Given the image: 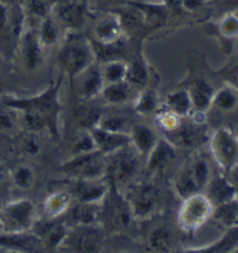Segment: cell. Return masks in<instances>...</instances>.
Wrapping results in <instances>:
<instances>
[{
  "label": "cell",
  "mask_w": 238,
  "mask_h": 253,
  "mask_svg": "<svg viewBox=\"0 0 238 253\" xmlns=\"http://www.w3.org/2000/svg\"><path fill=\"white\" fill-rule=\"evenodd\" d=\"M62 78L51 83L46 92L33 98L16 99L8 101L7 105L23 113V120L31 130H42L47 128L58 137V115L62 106L58 100V89Z\"/></svg>",
  "instance_id": "cell-1"
},
{
  "label": "cell",
  "mask_w": 238,
  "mask_h": 253,
  "mask_svg": "<svg viewBox=\"0 0 238 253\" xmlns=\"http://www.w3.org/2000/svg\"><path fill=\"white\" fill-rule=\"evenodd\" d=\"M100 217L115 230L129 226L134 218L128 199L119 192L116 184L110 180L106 195L102 199V206L100 207Z\"/></svg>",
  "instance_id": "cell-2"
},
{
  "label": "cell",
  "mask_w": 238,
  "mask_h": 253,
  "mask_svg": "<svg viewBox=\"0 0 238 253\" xmlns=\"http://www.w3.org/2000/svg\"><path fill=\"white\" fill-rule=\"evenodd\" d=\"M210 151L224 175L238 166V136L229 128H219L210 136Z\"/></svg>",
  "instance_id": "cell-3"
},
{
  "label": "cell",
  "mask_w": 238,
  "mask_h": 253,
  "mask_svg": "<svg viewBox=\"0 0 238 253\" xmlns=\"http://www.w3.org/2000/svg\"><path fill=\"white\" fill-rule=\"evenodd\" d=\"M179 211V225L184 232L192 235L213 216V202L200 193L183 199Z\"/></svg>",
  "instance_id": "cell-4"
},
{
  "label": "cell",
  "mask_w": 238,
  "mask_h": 253,
  "mask_svg": "<svg viewBox=\"0 0 238 253\" xmlns=\"http://www.w3.org/2000/svg\"><path fill=\"white\" fill-rule=\"evenodd\" d=\"M210 181V169L204 159H193L178 174L174 187L180 198L200 193Z\"/></svg>",
  "instance_id": "cell-5"
},
{
  "label": "cell",
  "mask_w": 238,
  "mask_h": 253,
  "mask_svg": "<svg viewBox=\"0 0 238 253\" xmlns=\"http://www.w3.org/2000/svg\"><path fill=\"white\" fill-rule=\"evenodd\" d=\"M93 51L90 43L83 39L73 38L63 45L58 62L65 73L71 78L79 76L92 64Z\"/></svg>",
  "instance_id": "cell-6"
},
{
  "label": "cell",
  "mask_w": 238,
  "mask_h": 253,
  "mask_svg": "<svg viewBox=\"0 0 238 253\" xmlns=\"http://www.w3.org/2000/svg\"><path fill=\"white\" fill-rule=\"evenodd\" d=\"M106 162V172L114 184L130 180L139 169V152L132 143L110 152Z\"/></svg>",
  "instance_id": "cell-7"
},
{
  "label": "cell",
  "mask_w": 238,
  "mask_h": 253,
  "mask_svg": "<svg viewBox=\"0 0 238 253\" xmlns=\"http://www.w3.org/2000/svg\"><path fill=\"white\" fill-rule=\"evenodd\" d=\"M35 208L28 200H19L0 209V226L7 234L26 232L34 224Z\"/></svg>",
  "instance_id": "cell-8"
},
{
  "label": "cell",
  "mask_w": 238,
  "mask_h": 253,
  "mask_svg": "<svg viewBox=\"0 0 238 253\" xmlns=\"http://www.w3.org/2000/svg\"><path fill=\"white\" fill-rule=\"evenodd\" d=\"M102 244V234L95 224L73 225L68 229L59 248L73 252H95Z\"/></svg>",
  "instance_id": "cell-9"
},
{
  "label": "cell",
  "mask_w": 238,
  "mask_h": 253,
  "mask_svg": "<svg viewBox=\"0 0 238 253\" xmlns=\"http://www.w3.org/2000/svg\"><path fill=\"white\" fill-rule=\"evenodd\" d=\"M103 156L98 150L84 152L63 165L62 169L75 179H96L102 172H106Z\"/></svg>",
  "instance_id": "cell-10"
},
{
  "label": "cell",
  "mask_w": 238,
  "mask_h": 253,
  "mask_svg": "<svg viewBox=\"0 0 238 253\" xmlns=\"http://www.w3.org/2000/svg\"><path fill=\"white\" fill-rule=\"evenodd\" d=\"M160 192L155 185L142 184L137 186L128 199L134 218L149 217L158 206Z\"/></svg>",
  "instance_id": "cell-11"
},
{
  "label": "cell",
  "mask_w": 238,
  "mask_h": 253,
  "mask_svg": "<svg viewBox=\"0 0 238 253\" xmlns=\"http://www.w3.org/2000/svg\"><path fill=\"white\" fill-rule=\"evenodd\" d=\"M172 132V138L170 143L182 146V148H194L200 144H203L208 139L207 128L204 126L202 121H197L190 123L180 122Z\"/></svg>",
  "instance_id": "cell-12"
},
{
  "label": "cell",
  "mask_w": 238,
  "mask_h": 253,
  "mask_svg": "<svg viewBox=\"0 0 238 253\" xmlns=\"http://www.w3.org/2000/svg\"><path fill=\"white\" fill-rule=\"evenodd\" d=\"M0 245L6 246L16 251L26 252H38L45 250V245L36 234H28L26 232H13L0 236Z\"/></svg>",
  "instance_id": "cell-13"
},
{
  "label": "cell",
  "mask_w": 238,
  "mask_h": 253,
  "mask_svg": "<svg viewBox=\"0 0 238 253\" xmlns=\"http://www.w3.org/2000/svg\"><path fill=\"white\" fill-rule=\"evenodd\" d=\"M92 136L95 142L96 150L103 155H108L130 143V135L126 132L107 131L99 126L92 128Z\"/></svg>",
  "instance_id": "cell-14"
},
{
  "label": "cell",
  "mask_w": 238,
  "mask_h": 253,
  "mask_svg": "<svg viewBox=\"0 0 238 253\" xmlns=\"http://www.w3.org/2000/svg\"><path fill=\"white\" fill-rule=\"evenodd\" d=\"M108 186L96 179H76L73 186V194L80 202L96 204L106 195Z\"/></svg>",
  "instance_id": "cell-15"
},
{
  "label": "cell",
  "mask_w": 238,
  "mask_h": 253,
  "mask_svg": "<svg viewBox=\"0 0 238 253\" xmlns=\"http://www.w3.org/2000/svg\"><path fill=\"white\" fill-rule=\"evenodd\" d=\"M66 232H68V228H66L65 223L58 222L57 219L36 226L35 230V234L41 239L45 248L51 249L59 248Z\"/></svg>",
  "instance_id": "cell-16"
},
{
  "label": "cell",
  "mask_w": 238,
  "mask_h": 253,
  "mask_svg": "<svg viewBox=\"0 0 238 253\" xmlns=\"http://www.w3.org/2000/svg\"><path fill=\"white\" fill-rule=\"evenodd\" d=\"M82 75V82H80V95L84 99H92L102 92L103 86V77L100 70L93 66H89L86 70L80 73Z\"/></svg>",
  "instance_id": "cell-17"
},
{
  "label": "cell",
  "mask_w": 238,
  "mask_h": 253,
  "mask_svg": "<svg viewBox=\"0 0 238 253\" xmlns=\"http://www.w3.org/2000/svg\"><path fill=\"white\" fill-rule=\"evenodd\" d=\"M190 96L192 100V106H194L196 112H204L213 104V98L215 91L203 79H196L190 86Z\"/></svg>",
  "instance_id": "cell-18"
},
{
  "label": "cell",
  "mask_w": 238,
  "mask_h": 253,
  "mask_svg": "<svg viewBox=\"0 0 238 253\" xmlns=\"http://www.w3.org/2000/svg\"><path fill=\"white\" fill-rule=\"evenodd\" d=\"M149 168L150 171H159L169 164L174 158V149L172 143L163 141V139H157L155 146L151 151L149 152Z\"/></svg>",
  "instance_id": "cell-19"
},
{
  "label": "cell",
  "mask_w": 238,
  "mask_h": 253,
  "mask_svg": "<svg viewBox=\"0 0 238 253\" xmlns=\"http://www.w3.org/2000/svg\"><path fill=\"white\" fill-rule=\"evenodd\" d=\"M227 175H220L209 181V199L212 202H217V205L229 201L238 196L237 189L235 188L233 182L228 180Z\"/></svg>",
  "instance_id": "cell-20"
},
{
  "label": "cell",
  "mask_w": 238,
  "mask_h": 253,
  "mask_svg": "<svg viewBox=\"0 0 238 253\" xmlns=\"http://www.w3.org/2000/svg\"><path fill=\"white\" fill-rule=\"evenodd\" d=\"M157 138L151 129L144 125H135L130 131V143L139 154H147L152 150Z\"/></svg>",
  "instance_id": "cell-21"
},
{
  "label": "cell",
  "mask_w": 238,
  "mask_h": 253,
  "mask_svg": "<svg viewBox=\"0 0 238 253\" xmlns=\"http://www.w3.org/2000/svg\"><path fill=\"white\" fill-rule=\"evenodd\" d=\"M100 218V209L95 204L80 202L70 211V221L73 225H92Z\"/></svg>",
  "instance_id": "cell-22"
},
{
  "label": "cell",
  "mask_w": 238,
  "mask_h": 253,
  "mask_svg": "<svg viewBox=\"0 0 238 253\" xmlns=\"http://www.w3.org/2000/svg\"><path fill=\"white\" fill-rule=\"evenodd\" d=\"M22 54L27 68L34 69L41 58V42L33 32H27L22 42Z\"/></svg>",
  "instance_id": "cell-23"
},
{
  "label": "cell",
  "mask_w": 238,
  "mask_h": 253,
  "mask_svg": "<svg viewBox=\"0 0 238 253\" xmlns=\"http://www.w3.org/2000/svg\"><path fill=\"white\" fill-rule=\"evenodd\" d=\"M213 216L227 228L238 226V196L217 206Z\"/></svg>",
  "instance_id": "cell-24"
},
{
  "label": "cell",
  "mask_w": 238,
  "mask_h": 253,
  "mask_svg": "<svg viewBox=\"0 0 238 253\" xmlns=\"http://www.w3.org/2000/svg\"><path fill=\"white\" fill-rule=\"evenodd\" d=\"M229 230L220 241L214 243L213 245L203 249H192L190 251L194 252H230L235 251L238 246V226L228 228Z\"/></svg>",
  "instance_id": "cell-25"
},
{
  "label": "cell",
  "mask_w": 238,
  "mask_h": 253,
  "mask_svg": "<svg viewBox=\"0 0 238 253\" xmlns=\"http://www.w3.org/2000/svg\"><path fill=\"white\" fill-rule=\"evenodd\" d=\"M121 32L120 21L116 18H107L99 23L95 29L96 36L106 44H112L116 41Z\"/></svg>",
  "instance_id": "cell-26"
},
{
  "label": "cell",
  "mask_w": 238,
  "mask_h": 253,
  "mask_svg": "<svg viewBox=\"0 0 238 253\" xmlns=\"http://www.w3.org/2000/svg\"><path fill=\"white\" fill-rule=\"evenodd\" d=\"M147 243L155 251H170L172 245V235L167 226L159 225L150 232Z\"/></svg>",
  "instance_id": "cell-27"
},
{
  "label": "cell",
  "mask_w": 238,
  "mask_h": 253,
  "mask_svg": "<svg viewBox=\"0 0 238 253\" xmlns=\"http://www.w3.org/2000/svg\"><path fill=\"white\" fill-rule=\"evenodd\" d=\"M130 92V84L123 81L119 83H112L102 89V94L110 104H122L128 99Z\"/></svg>",
  "instance_id": "cell-28"
},
{
  "label": "cell",
  "mask_w": 238,
  "mask_h": 253,
  "mask_svg": "<svg viewBox=\"0 0 238 253\" xmlns=\"http://www.w3.org/2000/svg\"><path fill=\"white\" fill-rule=\"evenodd\" d=\"M167 105L171 108V112L176 113L177 115H186L192 108V100L190 93L186 91H177L167 96Z\"/></svg>",
  "instance_id": "cell-29"
},
{
  "label": "cell",
  "mask_w": 238,
  "mask_h": 253,
  "mask_svg": "<svg viewBox=\"0 0 238 253\" xmlns=\"http://www.w3.org/2000/svg\"><path fill=\"white\" fill-rule=\"evenodd\" d=\"M70 205V199L68 194L63 192L53 193L50 195L46 202L47 215L51 218H57L59 215L68 211Z\"/></svg>",
  "instance_id": "cell-30"
},
{
  "label": "cell",
  "mask_w": 238,
  "mask_h": 253,
  "mask_svg": "<svg viewBox=\"0 0 238 253\" xmlns=\"http://www.w3.org/2000/svg\"><path fill=\"white\" fill-rule=\"evenodd\" d=\"M76 115L80 125L83 126H86V128L92 129L98 126L102 113L99 108H96L95 106L84 105L77 111Z\"/></svg>",
  "instance_id": "cell-31"
},
{
  "label": "cell",
  "mask_w": 238,
  "mask_h": 253,
  "mask_svg": "<svg viewBox=\"0 0 238 253\" xmlns=\"http://www.w3.org/2000/svg\"><path fill=\"white\" fill-rule=\"evenodd\" d=\"M213 104L222 111H233L238 104V96L234 89L223 87L220 91L215 92L213 98Z\"/></svg>",
  "instance_id": "cell-32"
},
{
  "label": "cell",
  "mask_w": 238,
  "mask_h": 253,
  "mask_svg": "<svg viewBox=\"0 0 238 253\" xmlns=\"http://www.w3.org/2000/svg\"><path fill=\"white\" fill-rule=\"evenodd\" d=\"M126 72V64H123L122 62L119 61H112L106 65V68L103 69V71L101 73L103 81L108 83V84H112V83H119L125 81Z\"/></svg>",
  "instance_id": "cell-33"
},
{
  "label": "cell",
  "mask_w": 238,
  "mask_h": 253,
  "mask_svg": "<svg viewBox=\"0 0 238 253\" xmlns=\"http://www.w3.org/2000/svg\"><path fill=\"white\" fill-rule=\"evenodd\" d=\"M147 78V72L145 66L143 63L135 62L132 65L127 66V72H126V82H128L130 85H143L145 84Z\"/></svg>",
  "instance_id": "cell-34"
},
{
  "label": "cell",
  "mask_w": 238,
  "mask_h": 253,
  "mask_svg": "<svg viewBox=\"0 0 238 253\" xmlns=\"http://www.w3.org/2000/svg\"><path fill=\"white\" fill-rule=\"evenodd\" d=\"M16 112L18 109L8 105L5 107H0V131H11L15 128L18 123Z\"/></svg>",
  "instance_id": "cell-35"
},
{
  "label": "cell",
  "mask_w": 238,
  "mask_h": 253,
  "mask_svg": "<svg viewBox=\"0 0 238 253\" xmlns=\"http://www.w3.org/2000/svg\"><path fill=\"white\" fill-rule=\"evenodd\" d=\"M13 180H14V184L19 188H29L33 185V182H34V173H33V169H29L28 166H21V168H19L14 172Z\"/></svg>",
  "instance_id": "cell-36"
},
{
  "label": "cell",
  "mask_w": 238,
  "mask_h": 253,
  "mask_svg": "<svg viewBox=\"0 0 238 253\" xmlns=\"http://www.w3.org/2000/svg\"><path fill=\"white\" fill-rule=\"evenodd\" d=\"M39 39L40 42L45 45L53 44L57 41V29L50 19H47L46 21H43Z\"/></svg>",
  "instance_id": "cell-37"
},
{
  "label": "cell",
  "mask_w": 238,
  "mask_h": 253,
  "mask_svg": "<svg viewBox=\"0 0 238 253\" xmlns=\"http://www.w3.org/2000/svg\"><path fill=\"white\" fill-rule=\"evenodd\" d=\"M222 34L227 38H236L238 36V18L235 15H228L222 20L220 25Z\"/></svg>",
  "instance_id": "cell-38"
},
{
  "label": "cell",
  "mask_w": 238,
  "mask_h": 253,
  "mask_svg": "<svg viewBox=\"0 0 238 253\" xmlns=\"http://www.w3.org/2000/svg\"><path fill=\"white\" fill-rule=\"evenodd\" d=\"M156 106V99L155 95L151 92H145L144 94L141 95L136 105V111L140 113H149L151 112Z\"/></svg>",
  "instance_id": "cell-39"
},
{
  "label": "cell",
  "mask_w": 238,
  "mask_h": 253,
  "mask_svg": "<svg viewBox=\"0 0 238 253\" xmlns=\"http://www.w3.org/2000/svg\"><path fill=\"white\" fill-rule=\"evenodd\" d=\"M203 0H165L166 5L171 8L176 9H189V11H193L202 5Z\"/></svg>",
  "instance_id": "cell-40"
},
{
  "label": "cell",
  "mask_w": 238,
  "mask_h": 253,
  "mask_svg": "<svg viewBox=\"0 0 238 253\" xmlns=\"http://www.w3.org/2000/svg\"><path fill=\"white\" fill-rule=\"evenodd\" d=\"M62 16L66 22L75 25L82 18V9H80V7H77V6H72V7L66 8L64 13H62Z\"/></svg>",
  "instance_id": "cell-41"
},
{
  "label": "cell",
  "mask_w": 238,
  "mask_h": 253,
  "mask_svg": "<svg viewBox=\"0 0 238 253\" xmlns=\"http://www.w3.org/2000/svg\"><path fill=\"white\" fill-rule=\"evenodd\" d=\"M8 27V15L4 6H0V35L6 33Z\"/></svg>",
  "instance_id": "cell-42"
},
{
  "label": "cell",
  "mask_w": 238,
  "mask_h": 253,
  "mask_svg": "<svg viewBox=\"0 0 238 253\" xmlns=\"http://www.w3.org/2000/svg\"><path fill=\"white\" fill-rule=\"evenodd\" d=\"M230 175L233 176V180H231V182H233V185L235 186V188H236L237 192H238V166L234 169L233 172L230 173Z\"/></svg>",
  "instance_id": "cell-43"
},
{
  "label": "cell",
  "mask_w": 238,
  "mask_h": 253,
  "mask_svg": "<svg viewBox=\"0 0 238 253\" xmlns=\"http://www.w3.org/2000/svg\"><path fill=\"white\" fill-rule=\"evenodd\" d=\"M5 176H6L5 169H4V168H2L1 165H0V185H1L2 182L5 181Z\"/></svg>",
  "instance_id": "cell-44"
},
{
  "label": "cell",
  "mask_w": 238,
  "mask_h": 253,
  "mask_svg": "<svg viewBox=\"0 0 238 253\" xmlns=\"http://www.w3.org/2000/svg\"><path fill=\"white\" fill-rule=\"evenodd\" d=\"M228 4H229L231 7L238 8V0H228Z\"/></svg>",
  "instance_id": "cell-45"
},
{
  "label": "cell",
  "mask_w": 238,
  "mask_h": 253,
  "mask_svg": "<svg viewBox=\"0 0 238 253\" xmlns=\"http://www.w3.org/2000/svg\"><path fill=\"white\" fill-rule=\"evenodd\" d=\"M4 1H6V2H15V1H18V0H4Z\"/></svg>",
  "instance_id": "cell-46"
},
{
  "label": "cell",
  "mask_w": 238,
  "mask_h": 253,
  "mask_svg": "<svg viewBox=\"0 0 238 253\" xmlns=\"http://www.w3.org/2000/svg\"><path fill=\"white\" fill-rule=\"evenodd\" d=\"M234 252H238V246H237L236 249H235V251H234Z\"/></svg>",
  "instance_id": "cell-47"
},
{
  "label": "cell",
  "mask_w": 238,
  "mask_h": 253,
  "mask_svg": "<svg viewBox=\"0 0 238 253\" xmlns=\"http://www.w3.org/2000/svg\"><path fill=\"white\" fill-rule=\"evenodd\" d=\"M0 209H1V208H0Z\"/></svg>",
  "instance_id": "cell-48"
}]
</instances>
